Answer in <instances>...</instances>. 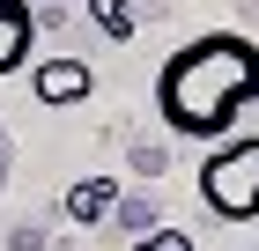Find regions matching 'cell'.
<instances>
[{
	"label": "cell",
	"instance_id": "obj_3",
	"mask_svg": "<svg viewBox=\"0 0 259 251\" xmlns=\"http://www.w3.org/2000/svg\"><path fill=\"white\" fill-rule=\"evenodd\" d=\"M30 89H37L45 111H67V104H81L89 89H97V74H89L81 59H45L37 74H30Z\"/></svg>",
	"mask_w": 259,
	"mask_h": 251
},
{
	"label": "cell",
	"instance_id": "obj_7",
	"mask_svg": "<svg viewBox=\"0 0 259 251\" xmlns=\"http://www.w3.org/2000/svg\"><path fill=\"white\" fill-rule=\"evenodd\" d=\"M134 251H193V236H185V229H148Z\"/></svg>",
	"mask_w": 259,
	"mask_h": 251
},
{
	"label": "cell",
	"instance_id": "obj_2",
	"mask_svg": "<svg viewBox=\"0 0 259 251\" xmlns=\"http://www.w3.org/2000/svg\"><path fill=\"white\" fill-rule=\"evenodd\" d=\"M200 199L222 222H259V140H222L200 163Z\"/></svg>",
	"mask_w": 259,
	"mask_h": 251
},
{
	"label": "cell",
	"instance_id": "obj_5",
	"mask_svg": "<svg viewBox=\"0 0 259 251\" xmlns=\"http://www.w3.org/2000/svg\"><path fill=\"white\" fill-rule=\"evenodd\" d=\"M111 207H119V185H111V177H81V185H67V222H81V229L104 222Z\"/></svg>",
	"mask_w": 259,
	"mask_h": 251
},
{
	"label": "cell",
	"instance_id": "obj_4",
	"mask_svg": "<svg viewBox=\"0 0 259 251\" xmlns=\"http://www.w3.org/2000/svg\"><path fill=\"white\" fill-rule=\"evenodd\" d=\"M30 44H37V8L30 0H0V81L30 67Z\"/></svg>",
	"mask_w": 259,
	"mask_h": 251
},
{
	"label": "cell",
	"instance_id": "obj_1",
	"mask_svg": "<svg viewBox=\"0 0 259 251\" xmlns=\"http://www.w3.org/2000/svg\"><path fill=\"white\" fill-rule=\"evenodd\" d=\"M244 104H259V44L237 30H207L185 52L163 59L156 81V111L170 133L185 140H222L244 118Z\"/></svg>",
	"mask_w": 259,
	"mask_h": 251
},
{
	"label": "cell",
	"instance_id": "obj_6",
	"mask_svg": "<svg viewBox=\"0 0 259 251\" xmlns=\"http://www.w3.org/2000/svg\"><path fill=\"white\" fill-rule=\"evenodd\" d=\"M89 15H97L111 37H134V8H126V0H89Z\"/></svg>",
	"mask_w": 259,
	"mask_h": 251
}]
</instances>
